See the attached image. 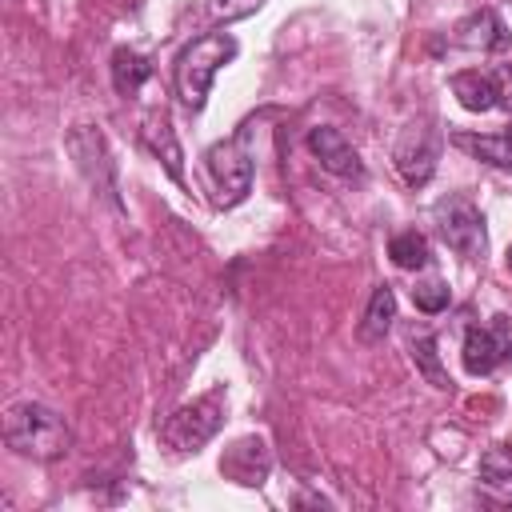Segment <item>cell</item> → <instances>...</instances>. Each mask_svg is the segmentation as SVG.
Segmentation results:
<instances>
[{"mask_svg":"<svg viewBox=\"0 0 512 512\" xmlns=\"http://www.w3.org/2000/svg\"><path fill=\"white\" fill-rule=\"evenodd\" d=\"M4 440L20 456L60 460L72 448V428L56 408H48L40 400H20L4 412Z\"/></svg>","mask_w":512,"mask_h":512,"instance_id":"cell-1","label":"cell"},{"mask_svg":"<svg viewBox=\"0 0 512 512\" xmlns=\"http://www.w3.org/2000/svg\"><path fill=\"white\" fill-rule=\"evenodd\" d=\"M236 52H240L236 36H228V32H204V36H196V40L176 56L172 84H176V96H180V104H184L188 112H200V108H204L216 72H220L228 60H236Z\"/></svg>","mask_w":512,"mask_h":512,"instance_id":"cell-2","label":"cell"},{"mask_svg":"<svg viewBox=\"0 0 512 512\" xmlns=\"http://www.w3.org/2000/svg\"><path fill=\"white\" fill-rule=\"evenodd\" d=\"M224 424V392H208L184 408H176L164 428H160V440L172 448V452H200Z\"/></svg>","mask_w":512,"mask_h":512,"instance_id":"cell-3","label":"cell"},{"mask_svg":"<svg viewBox=\"0 0 512 512\" xmlns=\"http://www.w3.org/2000/svg\"><path fill=\"white\" fill-rule=\"evenodd\" d=\"M204 168L216 184V204L220 208H232L240 204L248 192H252V152H248V140L244 132L232 136V140H220L204 152Z\"/></svg>","mask_w":512,"mask_h":512,"instance_id":"cell-4","label":"cell"},{"mask_svg":"<svg viewBox=\"0 0 512 512\" xmlns=\"http://www.w3.org/2000/svg\"><path fill=\"white\" fill-rule=\"evenodd\" d=\"M432 216H436L440 240H444L452 252H460L464 260H480V256L488 252L484 216H480L464 196H444V200L432 208Z\"/></svg>","mask_w":512,"mask_h":512,"instance_id":"cell-5","label":"cell"},{"mask_svg":"<svg viewBox=\"0 0 512 512\" xmlns=\"http://www.w3.org/2000/svg\"><path fill=\"white\" fill-rule=\"evenodd\" d=\"M396 168L404 176V184L412 188H424L436 172V140H432V128H408L396 144Z\"/></svg>","mask_w":512,"mask_h":512,"instance_id":"cell-6","label":"cell"},{"mask_svg":"<svg viewBox=\"0 0 512 512\" xmlns=\"http://www.w3.org/2000/svg\"><path fill=\"white\" fill-rule=\"evenodd\" d=\"M268 468H272V456H268V444L260 436H244V440H236L220 456V472L228 480L244 484V488H260L264 476H268Z\"/></svg>","mask_w":512,"mask_h":512,"instance_id":"cell-7","label":"cell"},{"mask_svg":"<svg viewBox=\"0 0 512 512\" xmlns=\"http://www.w3.org/2000/svg\"><path fill=\"white\" fill-rule=\"evenodd\" d=\"M308 148H312V156L320 160V168H328L332 176H364L360 152H356L336 128H328V124L312 128V132H308Z\"/></svg>","mask_w":512,"mask_h":512,"instance_id":"cell-8","label":"cell"},{"mask_svg":"<svg viewBox=\"0 0 512 512\" xmlns=\"http://www.w3.org/2000/svg\"><path fill=\"white\" fill-rule=\"evenodd\" d=\"M452 44L456 48H472V52H492V48L508 44V32H504V24H500V16L492 8H480V12L464 16L452 28Z\"/></svg>","mask_w":512,"mask_h":512,"instance_id":"cell-9","label":"cell"},{"mask_svg":"<svg viewBox=\"0 0 512 512\" xmlns=\"http://www.w3.org/2000/svg\"><path fill=\"white\" fill-rule=\"evenodd\" d=\"M452 144L464 148L468 156L492 164V168L512 172V128H504V132H456Z\"/></svg>","mask_w":512,"mask_h":512,"instance_id":"cell-10","label":"cell"},{"mask_svg":"<svg viewBox=\"0 0 512 512\" xmlns=\"http://www.w3.org/2000/svg\"><path fill=\"white\" fill-rule=\"evenodd\" d=\"M452 92L468 112H488L500 108V80L496 72H456L452 76Z\"/></svg>","mask_w":512,"mask_h":512,"instance_id":"cell-11","label":"cell"},{"mask_svg":"<svg viewBox=\"0 0 512 512\" xmlns=\"http://www.w3.org/2000/svg\"><path fill=\"white\" fill-rule=\"evenodd\" d=\"M392 320H396V292H392L388 284H376V288H372V296H368L364 320H360V328H356L360 344H380V340L388 336Z\"/></svg>","mask_w":512,"mask_h":512,"instance_id":"cell-12","label":"cell"},{"mask_svg":"<svg viewBox=\"0 0 512 512\" xmlns=\"http://www.w3.org/2000/svg\"><path fill=\"white\" fill-rule=\"evenodd\" d=\"M496 364H504V344L496 328H468L464 332V368L472 376H488Z\"/></svg>","mask_w":512,"mask_h":512,"instance_id":"cell-13","label":"cell"},{"mask_svg":"<svg viewBox=\"0 0 512 512\" xmlns=\"http://www.w3.org/2000/svg\"><path fill=\"white\" fill-rule=\"evenodd\" d=\"M144 144L164 160V168H168V176L176 180V184H184V168H180V144H176V132H172V124H168V116L160 112V116H148L144 120Z\"/></svg>","mask_w":512,"mask_h":512,"instance_id":"cell-14","label":"cell"},{"mask_svg":"<svg viewBox=\"0 0 512 512\" xmlns=\"http://www.w3.org/2000/svg\"><path fill=\"white\" fill-rule=\"evenodd\" d=\"M148 76H152V60L148 56H140L132 48H116L112 52V84H116L120 96H136Z\"/></svg>","mask_w":512,"mask_h":512,"instance_id":"cell-15","label":"cell"},{"mask_svg":"<svg viewBox=\"0 0 512 512\" xmlns=\"http://www.w3.org/2000/svg\"><path fill=\"white\" fill-rule=\"evenodd\" d=\"M480 484L500 492L504 500H512V444H500V448H488L480 456Z\"/></svg>","mask_w":512,"mask_h":512,"instance_id":"cell-16","label":"cell"},{"mask_svg":"<svg viewBox=\"0 0 512 512\" xmlns=\"http://www.w3.org/2000/svg\"><path fill=\"white\" fill-rule=\"evenodd\" d=\"M412 360H416V368L424 372V380L432 388H440V392L452 388V376L440 364V352H436V336L432 332H412Z\"/></svg>","mask_w":512,"mask_h":512,"instance_id":"cell-17","label":"cell"},{"mask_svg":"<svg viewBox=\"0 0 512 512\" xmlns=\"http://www.w3.org/2000/svg\"><path fill=\"white\" fill-rule=\"evenodd\" d=\"M388 256H392V264L396 268H408V272H416V268H424L428 264V240L416 232V228H408V232H396L392 240H388Z\"/></svg>","mask_w":512,"mask_h":512,"instance_id":"cell-18","label":"cell"},{"mask_svg":"<svg viewBox=\"0 0 512 512\" xmlns=\"http://www.w3.org/2000/svg\"><path fill=\"white\" fill-rule=\"evenodd\" d=\"M412 300H416V308L420 312H444L448 308V300H452V292H448V284L440 280V276H428V280H420L416 288H412Z\"/></svg>","mask_w":512,"mask_h":512,"instance_id":"cell-19","label":"cell"},{"mask_svg":"<svg viewBox=\"0 0 512 512\" xmlns=\"http://www.w3.org/2000/svg\"><path fill=\"white\" fill-rule=\"evenodd\" d=\"M264 0H208V8H212V16L216 20H224V24H232V20H244V16H252L256 8H260Z\"/></svg>","mask_w":512,"mask_h":512,"instance_id":"cell-20","label":"cell"},{"mask_svg":"<svg viewBox=\"0 0 512 512\" xmlns=\"http://www.w3.org/2000/svg\"><path fill=\"white\" fill-rule=\"evenodd\" d=\"M496 80H500V108H508V112H512V64H508V68H500V72H496Z\"/></svg>","mask_w":512,"mask_h":512,"instance_id":"cell-21","label":"cell"},{"mask_svg":"<svg viewBox=\"0 0 512 512\" xmlns=\"http://www.w3.org/2000/svg\"><path fill=\"white\" fill-rule=\"evenodd\" d=\"M508 268H512V248H508Z\"/></svg>","mask_w":512,"mask_h":512,"instance_id":"cell-22","label":"cell"}]
</instances>
